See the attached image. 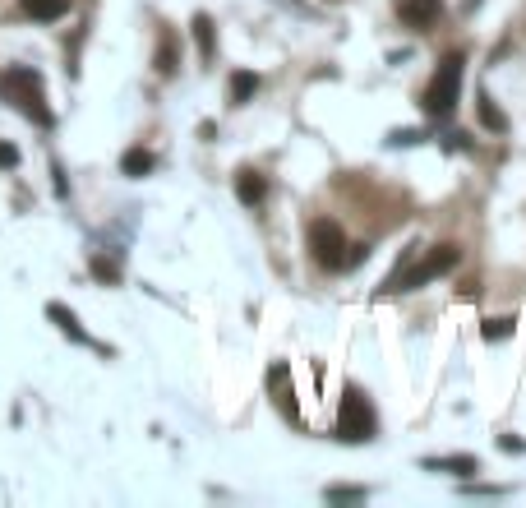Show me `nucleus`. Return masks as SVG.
Returning <instances> with one entry per match:
<instances>
[{
	"instance_id": "f257e3e1",
	"label": "nucleus",
	"mask_w": 526,
	"mask_h": 508,
	"mask_svg": "<svg viewBox=\"0 0 526 508\" xmlns=\"http://www.w3.org/2000/svg\"><path fill=\"white\" fill-rule=\"evenodd\" d=\"M462 70H467V56H462V51H448L439 61L434 79L425 84V97H420L430 116H448V111L457 107V97H462Z\"/></svg>"
},
{
	"instance_id": "4468645a",
	"label": "nucleus",
	"mask_w": 526,
	"mask_h": 508,
	"mask_svg": "<svg viewBox=\"0 0 526 508\" xmlns=\"http://www.w3.org/2000/svg\"><path fill=\"white\" fill-rule=\"evenodd\" d=\"M120 171H125V176H148V171H153V153H148V148H130V153L120 158Z\"/></svg>"
},
{
	"instance_id": "1a4fd4ad",
	"label": "nucleus",
	"mask_w": 526,
	"mask_h": 508,
	"mask_svg": "<svg viewBox=\"0 0 526 508\" xmlns=\"http://www.w3.org/2000/svg\"><path fill=\"white\" fill-rule=\"evenodd\" d=\"M268 388H277V402H282V412L296 416V398H291V370L282 361L268 370Z\"/></svg>"
},
{
	"instance_id": "dca6fc26",
	"label": "nucleus",
	"mask_w": 526,
	"mask_h": 508,
	"mask_svg": "<svg viewBox=\"0 0 526 508\" xmlns=\"http://www.w3.org/2000/svg\"><path fill=\"white\" fill-rule=\"evenodd\" d=\"M157 74H176V37L162 28V42H157Z\"/></svg>"
},
{
	"instance_id": "0eeeda50",
	"label": "nucleus",
	"mask_w": 526,
	"mask_h": 508,
	"mask_svg": "<svg viewBox=\"0 0 526 508\" xmlns=\"http://www.w3.org/2000/svg\"><path fill=\"white\" fill-rule=\"evenodd\" d=\"M236 194H240V204H250V208H259L263 199H268V181H263L259 171H236Z\"/></svg>"
},
{
	"instance_id": "9d476101",
	"label": "nucleus",
	"mask_w": 526,
	"mask_h": 508,
	"mask_svg": "<svg viewBox=\"0 0 526 508\" xmlns=\"http://www.w3.org/2000/svg\"><path fill=\"white\" fill-rule=\"evenodd\" d=\"M254 93H259V74H250V70L231 74V107H245Z\"/></svg>"
},
{
	"instance_id": "2eb2a0df",
	"label": "nucleus",
	"mask_w": 526,
	"mask_h": 508,
	"mask_svg": "<svg viewBox=\"0 0 526 508\" xmlns=\"http://www.w3.org/2000/svg\"><path fill=\"white\" fill-rule=\"evenodd\" d=\"M425 467H430V472H453V476H471V472H476V458H467V453H462V458H430V462H425Z\"/></svg>"
},
{
	"instance_id": "f3484780",
	"label": "nucleus",
	"mask_w": 526,
	"mask_h": 508,
	"mask_svg": "<svg viewBox=\"0 0 526 508\" xmlns=\"http://www.w3.org/2000/svg\"><path fill=\"white\" fill-rule=\"evenodd\" d=\"M356 504V499H365V490L360 485H328V504Z\"/></svg>"
},
{
	"instance_id": "423d86ee",
	"label": "nucleus",
	"mask_w": 526,
	"mask_h": 508,
	"mask_svg": "<svg viewBox=\"0 0 526 508\" xmlns=\"http://www.w3.org/2000/svg\"><path fill=\"white\" fill-rule=\"evenodd\" d=\"M397 14H402V24H411V28H430L434 14H439V0H397Z\"/></svg>"
},
{
	"instance_id": "f03ea898",
	"label": "nucleus",
	"mask_w": 526,
	"mask_h": 508,
	"mask_svg": "<svg viewBox=\"0 0 526 508\" xmlns=\"http://www.w3.org/2000/svg\"><path fill=\"white\" fill-rule=\"evenodd\" d=\"M0 93L10 97V102L24 111V116H33L37 125H51V111L42 107V79H37L33 70H24V65L5 70V74H0Z\"/></svg>"
},
{
	"instance_id": "20e7f679",
	"label": "nucleus",
	"mask_w": 526,
	"mask_h": 508,
	"mask_svg": "<svg viewBox=\"0 0 526 508\" xmlns=\"http://www.w3.org/2000/svg\"><path fill=\"white\" fill-rule=\"evenodd\" d=\"M310 250H314V264L328 268V273H342L351 264L347 259V236L333 218H314L310 222Z\"/></svg>"
},
{
	"instance_id": "39448f33",
	"label": "nucleus",
	"mask_w": 526,
	"mask_h": 508,
	"mask_svg": "<svg viewBox=\"0 0 526 508\" xmlns=\"http://www.w3.org/2000/svg\"><path fill=\"white\" fill-rule=\"evenodd\" d=\"M457 259H462V250H457V245H434V250L425 254V259H416V264H411L388 291H416V287H425V282L443 278V273H453Z\"/></svg>"
},
{
	"instance_id": "a211bd4d",
	"label": "nucleus",
	"mask_w": 526,
	"mask_h": 508,
	"mask_svg": "<svg viewBox=\"0 0 526 508\" xmlns=\"http://www.w3.org/2000/svg\"><path fill=\"white\" fill-rule=\"evenodd\" d=\"M51 319H60V328H65L70 338H79V342H84V328H79V319H74V315H65L60 305H51Z\"/></svg>"
},
{
	"instance_id": "f8f14e48",
	"label": "nucleus",
	"mask_w": 526,
	"mask_h": 508,
	"mask_svg": "<svg viewBox=\"0 0 526 508\" xmlns=\"http://www.w3.org/2000/svg\"><path fill=\"white\" fill-rule=\"evenodd\" d=\"M194 42H199V56L204 61H213V51H217V42H213V19L208 14H194Z\"/></svg>"
},
{
	"instance_id": "aec40b11",
	"label": "nucleus",
	"mask_w": 526,
	"mask_h": 508,
	"mask_svg": "<svg viewBox=\"0 0 526 508\" xmlns=\"http://www.w3.org/2000/svg\"><path fill=\"white\" fill-rule=\"evenodd\" d=\"M93 268H97V278H107V282H116V268H111V264H107V259H97V264H93Z\"/></svg>"
},
{
	"instance_id": "7ed1b4c3",
	"label": "nucleus",
	"mask_w": 526,
	"mask_h": 508,
	"mask_svg": "<svg viewBox=\"0 0 526 508\" xmlns=\"http://www.w3.org/2000/svg\"><path fill=\"white\" fill-rule=\"evenodd\" d=\"M337 439H347V444H370L374 439V407L360 388H347V393H342V407H337Z\"/></svg>"
},
{
	"instance_id": "9b49d317",
	"label": "nucleus",
	"mask_w": 526,
	"mask_h": 508,
	"mask_svg": "<svg viewBox=\"0 0 526 508\" xmlns=\"http://www.w3.org/2000/svg\"><path fill=\"white\" fill-rule=\"evenodd\" d=\"M476 102H480V125H485V130H494V134H508V116L499 111V102H494L490 93H480Z\"/></svg>"
},
{
	"instance_id": "6ab92c4d",
	"label": "nucleus",
	"mask_w": 526,
	"mask_h": 508,
	"mask_svg": "<svg viewBox=\"0 0 526 508\" xmlns=\"http://www.w3.org/2000/svg\"><path fill=\"white\" fill-rule=\"evenodd\" d=\"M10 167H19V148H14V144H0V171H10Z\"/></svg>"
},
{
	"instance_id": "ddd939ff",
	"label": "nucleus",
	"mask_w": 526,
	"mask_h": 508,
	"mask_svg": "<svg viewBox=\"0 0 526 508\" xmlns=\"http://www.w3.org/2000/svg\"><path fill=\"white\" fill-rule=\"evenodd\" d=\"M480 333H485V342H508V338L517 333V319H513V315L485 319V324H480Z\"/></svg>"
},
{
	"instance_id": "6e6552de",
	"label": "nucleus",
	"mask_w": 526,
	"mask_h": 508,
	"mask_svg": "<svg viewBox=\"0 0 526 508\" xmlns=\"http://www.w3.org/2000/svg\"><path fill=\"white\" fill-rule=\"evenodd\" d=\"M19 10H24L28 19H37V24H56L60 14L70 10V0H19Z\"/></svg>"
}]
</instances>
